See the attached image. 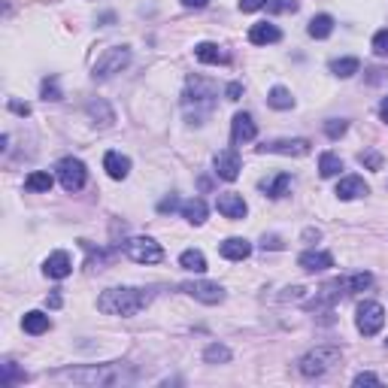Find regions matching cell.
I'll list each match as a JSON object with an SVG mask.
<instances>
[{
    "label": "cell",
    "instance_id": "cell-1",
    "mask_svg": "<svg viewBox=\"0 0 388 388\" xmlns=\"http://www.w3.org/2000/svg\"><path fill=\"white\" fill-rule=\"evenodd\" d=\"M149 303H152V292L149 288H106L97 297V310L106 312V316H121V319L137 316Z\"/></svg>",
    "mask_w": 388,
    "mask_h": 388
},
{
    "label": "cell",
    "instance_id": "cell-2",
    "mask_svg": "<svg viewBox=\"0 0 388 388\" xmlns=\"http://www.w3.org/2000/svg\"><path fill=\"white\" fill-rule=\"evenodd\" d=\"M337 364H340V349H334V346H319V349L303 355L297 367H301V373L307 379H316V376L331 373Z\"/></svg>",
    "mask_w": 388,
    "mask_h": 388
},
{
    "label": "cell",
    "instance_id": "cell-3",
    "mask_svg": "<svg viewBox=\"0 0 388 388\" xmlns=\"http://www.w3.org/2000/svg\"><path fill=\"white\" fill-rule=\"evenodd\" d=\"M130 64V49L128 46H110L106 52L94 61V67H92V76L97 82H103V79H110L115 76V73H121Z\"/></svg>",
    "mask_w": 388,
    "mask_h": 388
},
{
    "label": "cell",
    "instance_id": "cell-4",
    "mask_svg": "<svg viewBox=\"0 0 388 388\" xmlns=\"http://www.w3.org/2000/svg\"><path fill=\"white\" fill-rule=\"evenodd\" d=\"M55 379H70L79 385H115L121 382V373L115 367H88V370H58Z\"/></svg>",
    "mask_w": 388,
    "mask_h": 388
},
{
    "label": "cell",
    "instance_id": "cell-5",
    "mask_svg": "<svg viewBox=\"0 0 388 388\" xmlns=\"http://www.w3.org/2000/svg\"><path fill=\"white\" fill-rule=\"evenodd\" d=\"M355 325H358V331L364 337H376L379 331H382V325H385L382 303H376V301L358 303V310H355Z\"/></svg>",
    "mask_w": 388,
    "mask_h": 388
},
{
    "label": "cell",
    "instance_id": "cell-6",
    "mask_svg": "<svg viewBox=\"0 0 388 388\" xmlns=\"http://www.w3.org/2000/svg\"><path fill=\"white\" fill-rule=\"evenodd\" d=\"M58 179H61V185H64V192H82L85 188V179H88V170H85V164H82L79 158H61L58 161Z\"/></svg>",
    "mask_w": 388,
    "mask_h": 388
},
{
    "label": "cell",
    "instance_id": "cell-7",
    "mask_svg": "<svg viewBox=\"0 0 388 388\" xmlns=\"http://www.w3.org/2000/svg\"><path fill=\"white\" fill-rule=\"evenodd\" d=\"M125 252H128V258L137 261V264H158V261H164V249L152 240V237H134V240H128Z\"/></svg>",
    "mask_w": 388,
    "mask_h": 388
},
{
    "label": "cell",
    "instance_id": "cell-8",
    "mask_svg": "<svg viewBox=\"0 0 388 388\" xmlns=\"http://www.w3.org/2000/svg\"><path fill=\"white\" fill-rule=\"evenodd\" d=\"M179 292H185L188 297H194V301L206 303V307H216V303L225 301V288L219 282H206V279H194V282H183L179 285Z\"/></svg>",
    "mask_w": 388,
    "mask_h": 388
},
{
    "label": "cell",
    "instance_id": "cell-9",
    "mask_svg": "<svg viewBox=\"0 0 388 388\" xmlns=\"http://www.w3.org/2000/svg\"><path fill=\"white\" fill-rule=\"evenodd\" d=\"M310 140L303 137H292V140H270V143L258 146V152H270V155H288V158H303V155H310Z\"/></svg>",
    "mask_w": 388,
    "mask_h": 388
},
{
    "label": "cell",
    "instance_id": "cell-10",
    "mask_svg": "<svg viewBox=\"0 0 388 388\" xmlns=\"http://www.w3.org/2000/svg\"><path fill=\"white\" fill-rule=\"evenodd\" d=\"M212 164H216V176L225 179V183H234V179L240 176V167H243L240 152H237V149H221Z\"/></svg>",
    "mask_w": 388,
    "mask_h": 388
},
{
    "label": "cell",
    "instance_id": "cell-11",
    "mask_svg": "<svg viewBox=\"0 0 388 388\" xmlns=\"http://www.w3.org/2000/svg\"><path fill=\"white\" fill-rule=\"evenodd\" d=\"M216 210H219L225 219H234V221H240V219H246V212H249V206H246L243 194L225 192V194H219V197H216Z\"/></svg>",
    "mask_w": 388,
    "mask_h": 388
},
{
    "label": "cell",
    "instance_id": "cell-12",
    "mask_svg": "<svg viewBox=\"0 0 388 388\" xmlns=\"http://www.w3.org/2000/svg\"><path fill=\"white\" fill-rule=\"evenodd\" d=\"M255 137H258V125H255V119L249 112H237L234 121H230V140L240 146V143H252Z\"/></svg>",
    "mask_w": 388,
    "mask_h": 388
},
{
    "label": "cell",
    "instance_id": "cell-13",
    "mask_svg": "<svg viewBox=\"0 0 388 388\" xmlns=\"http://www.w3.org/2000/svg\"><path fill=\"white\" fill-rule=\"evenodd\" d=\"M297 267H301L303 273H321V270L334 267V255H331V252L310 249V252H303L301 258H297Z\"/></svg>",
    "mask_w": 388,
    "mask_h": 388
},
{
    "label": "cell",
    "instance_id": "cell-14",
    "mask_svg": "<svg viewBox=\"0 0 388 388\" xmlns=\"http://www.w3.org/2000/svg\"><path fill=\"white\" fill-rule=\"evenodd\" d=\"M212 97H216V85L212 82H206L201 76H194V79H188V92H185V103H206V106H212Z\"/></svg>",
    "mask_w": 388,
    "mask_h": 388
},
{
    "label": "cell",
    "instance_id": "cell-15",
    "mask_svg": "<svg viewBox=\"0 0 388 388\" xmlns=\"http://www.w3.org/2000/svg\"><path fill=\"white\" fill-rule=\"evenodd\" d=\"M43 270H46V276L49 279H67L70 276V270H73V261H70V255L67 252H52L46 258V264H43Z\"/></svg>",
    "mask_w": 388,
    "mask_h": 388
},
{
    "label": "cell",
    "instance_id": "cell-16",
    "mask_svg": "<svg viewBox=\"0 0 388 388\" xmlns=\"http://www.w3.org/2000/svg\"><path fill=\"white\" fill-rule=\"evenodd\" d=\"M219 252H221V258H228V261H246L252 255V243L243 240V237H228V240L219 246Z\"/></svg>",
    "mask_w": 388,
    "mask_h": 388
},
{
    "label": "cell",
    "instance_id": "cell-17",
    "mask_svg": "<svg viewBox=\"0 0 388 388\" xmlns=\"http://www.w3.org/2000/svg\"><path fill=\"white\" fill-rule=\"evenodd\" d=\"M367 192H370V185L361 176H343L337 183V197L340 201H355V197H364Z\"/></svg>",
    "mask_w": 388,
    "mask_h": 388
},
{
    "label": "cell",
    "instance_id": "cell-18",
    "mask_svg": "<svg viewBox=\"0 0 388 388\" xmlns=\"http://www.w3.org/2000/svg\"><path fill=\"white\" fill-rule=\"evenodd\" d=\"M279 40H282V31L270 22H258L249 31V43H255V46H270V43H279Z\"/></svg>",
    "mask_w": 388,
    "mask_h": 388
},
{
    "label": "cell",
    "instance_id": "cell-19",
    "mask_svg": "<svg viewBox=\"0 0 388 388\" xmlns=\"http://www.w3.org/2000/svg\"><path fill=\"white\" fill-rule=\"evenodd\" d=\"M258 188L267 197H273V201H279V197H285L288 194V188H292V176L288 173H276V176H267V179H261Z\"/></svg>",
    "mask_w": 388,
    "mask_h": 388
},
{
    "label": "cell",
    "instance_id": "cell-20",
    "mask_svg": "<svg viewBox=\"0 0 388 388\" xmlns=\"http://www.w3.org/2000/svg\"><path fill=\"white\" fill-rule=\"evenodd\" d=\"M103 170L110 173V179H125L130 173V158L121 152H106L103 155Z\"/></svg>",
    "mask_w": 388,
    "mask_h": 388
},
{
    "label": "cell",
    "instance_id": "cell-21",
    "mask_svg": "<svg viewBox=\"0 0 388 388\" xmlns=\"http://www.w3.org/2000/svg\"><path fill=\"white\" fill-rule=\"evenodd\" d=\"M194 55H197V61H203V64H228V52L216 43H197Z\"/></svg>",
    "mask_w": 388,
    "mask_h": 388
},
{
    "label": "cell",
    "instance_id": "cell-22",
    "mask_svg": "<svg viewBox=\"0 0 388 388\" xmlns=\"http://www.w3.org/2000/svg\"><path fill=\"white\" fill-rule=\"evenodd\" d=\"M179 210H183V219L188 221V225H203V221H206V203L201 201V197H194V201H185Z\"/></svg>",
    "mask_w": 388,
    "mask_h": 388
},
{
    "label": "cell",
    "instance_id": "cell-23",
    "mask_svg": "<svg viewBox=\"0 0 388 388\" xmlns=\"http://www.w3.org/2000/svg\"><path fill=\"white\" fill-rule=\"evenodd\" d=\"M22 328H24L28 334L40 337V334H46V331H49V316H46V312H40V310H34V312H24Z\"/></svg>",
    "mask_w": 388,
    "mask_h": 388
},
{
    "label": "cell",
    "instance_id": "cell-24",
    "mask_svg": "<svg viewBox=\"0 0 388 388\" xmlns=\"http://www.w3.org/2000/svg\"><path fill=\"white\" fill-rule=\"evenodd\" d=\"M52 183H55V179L49 176V173L37 170V173H31V176L24 179V188H28V192H34V194H49V192H52Z\"/></svg>",
    "mask_w": 388,
    "mask_h": 388
},
{
    "label": "cell",
    "instance_id": "cell-25",
    "mask_svg": "<svg viewBox=\"0 0 388 388\" xmlns=\"http://www.w3.org/2000/svg\"><path fill=\"white\" fill-rule=\"evenodd\" d=\"M340 170H343V161H340V155H334V152H325L319 158V173L325 179H334V176H340Z\"/></svg>",
    "mask_w": 388,
    "mask_h": 388
},
{
    "label": "cell",
    "instance_id": "cell-26",
    "mask_svg": "<svg viewBox=\"0 0 388 388\" xmlns=\"http://www.w3.org/2000/svg\"><path fill=\"white\" fill-rule=\"evenodd\" d=\"M310 37H316V40H325V37H331L334 34V19H331V15H325V12H321V15H316V19H312L310 22Z\"/></svg>",
    "mask_w": 388,
    "mask_h": 388
},
{
    "label": "cell",
    "instance_id": "cell-27",
    "mask_svg": "<svg viewBox=\"0 0 388 388\" xmlns=\"http://www.w3.org/2000/svg\"><path fill=\"white\" fill-rule=\"evenodd\" d=\"M179 264H183L188 273H203L206 270V258H203V252H197V249H185L179 255Z\"/></svg>",
    "mask_w": 388,
    "mask_h": 388
},
{
    "label": "cell",
    "instance_id": "cell-28",
    "mask_svg": "<svg viewBox=\"0 0 388 388\" xmlns=\"http://www.w3.org/2000/svg\"><path fill=\"white\" fill-rule=\"evenodd\" d=\"M358 70H361L358 58H337V61H331V73H334V76H340V79H349Z\"/></svg>",
    "mask_w": 388,
    "mask_h": 388
},
{
    "label": "cell",
    "instance_id": "cell-29",
    "mask_svg": "<svg viewBox=\"0 0 388 388\" xmlns=\"http://www.w3.org/2000/svg\"><path fill=\"white\" fill-rule=\"evenodd\" d=\"M267 103L273 106V110H292L294 97H292V92H288V88L273 85V88H270V94H267Z\"/></svg>",
    "mask_w": 388,
    "mask_h": 388
},
{
    "label": "cell",
    "instance_id": "cell-30",
    "mask_svg": "<svg viewBox=\"0 0 388 388\" xmlns=\"http://www.w3.org/2000/svg\"><path fill=\"white\" fill-rule=\"evenodd\" d=\"M203 361H206V364H228V361H230V349H228V346L212 343V346H206Z\"/></svg>",
    "mask_w": 388,
    "mask_h": 388
},
{
    "label": "cell",
    "instance_id": "cell-31",
    "mask_svg": "<svg viewBox=\"0 0 388 388\" xmlns=\"http://www.w3.org/2000/svg\"><path fill=\"white\" fill-rule=\"evenodd\" d=\"M24 373H19V367H15V361H3L0 364V385H12V382H24Z\"/></svg>",
    "mask_w": 388,
    "mask_h": 388
},
{
    "label": "cell",
    "instance_id": "cell-32",
    "mask_svg": "<svg viewBox=\"0 0 388 388\" xmlns=\"http://www.w3.org/2000/svg\"><path fill=\"white\" fill-rule=\"evenodd\" d=\"M358 161L364 164L367 170H382V155H379L376 149H364V152L358 155Z\"/></svg>",
    "mask_w": 388,
    "mask_h": 388
},
{
    "label": "cell",
    "instance_id": "cell-33",
    "mask_svg": "<svg viewBox=\"0 0 388 388\" xmlns=\"http://www.w3.org/2000/svg\"><path fill=\"white\" fill-rule=\"evenodd\" d=\"M346 128H349V121H343V119H331V121H325V134L337 140V137H343L346 134Z\"/></svg>",
    "mask_w": 388,
    "mask_h": 388
},
{
    "label": "cell",
    "instance_id": "cell-34",
    "mask_svg": "<svg viewBox=\"0 0 388 388\" xmlns=\"http://www.w3.org/2000/svg\"><path fill=\"white\" fill-rule=\"evenodd\" d=\"M267 6L270 12H294L297 10V0H267Z\"/></svg>",
    "mask_w": 388,
    "mask_h": 388
},
{
    "label": "cell",
    "instance_id": "cell-35",
    "mask_svg": "<svg viewBox=\"0 0 388 388\" xmlns=\"http://www.w3.org/2000/svg\"><path fill=\"white\" fill-rule=\"evenodd\" d=\"M373 52L379 58H388V31H379V34L373 37Z\"/></svg>",
    "mask_w": 388,
    "mask_h": 388
},
{
    "label": "cell",
    "instance_id": "cell-36",
    "mask_svg": "<svg viewBox=\"0 0 388 388\" xmlns=\"http://www.w3.org/2000/svg\"><path fill=\"white\" fill-rule=\"evenodd\" d=\"M43 101H61V88H58L55 79H46L43 82Z\"/></svg>",
    "mask_w": 388,
    "mask_h": 388
},
{
    "label": "cell",
    "instance_id": "cell-37",
    "mask_svg": "<svg viewBox=\"0 0 388 388\" xmlns=\"http://www.w3.org/2000/svg\"><path fill=\"white\" fill-rule=\"evenodd\" d=\"M355 385H379V376L376 373H358L355 376Z\"/></svg>",
    "mask_w": 388,
    "mask_h": 388
},
{
    "label": "cell",
    "instance_id": "cell-38",
    "mask_svg": "<svg viewBox=\"0 0 388 388\" xmlns=\"http://www.w3.org/2000/svg\"><path fill=\"white\" fill-rule=\"evenodd\" d=\"M225 94H228V101H240V94H243V85H240V82H230V85L225 88Z\"/></svg>",
    "mask_w": 388,
    "mask_h": 388
},
{
    "label": "cell",
    "instance_id": "cell-39",
    "mask_svg": "<svg viewBox=\"0 0 388 388\" xmlns=\"http://www.w3.org/2000/svg\"><path fill=\"white\" fill-rule=\"evenodd\" d=\"M264 3H267V0H240V10L243 12H255V10H261Z\"/></svg>",
    "mask_w": 388,
    "mask_h": 388
},
{
    "label": "cell",
    "instance_id": "cell-40",
    "mask_svg": "<svg viewBox=\"0 0 388 388\" xmlns=\"http://www.w3.org/2000/svg\"><path fill=\"white\" fill-rule=\"evenodd\" d=\"M176 206H179V201L170 194V197H164V201L158 203V210H161V212H173V210H176Z\"/></svg>",
    "mask_w": 388,
    "mask_h": 388
},
{
    "label": "cell",
    "instance_id": "cell-41",
    "mask_svg": "<svg viewBox=\"0 0 388 388\" xmlns=\"http://www.w3.org/2000/svg\"><path fill=\"white\" fill-rule=\"evenodd\" d=\"M10 110L19 112V115H31V106L28 103H19V101H10Z\"/></svg>",
    "mask_w": 388,
    "mask_h": 388
},
{
    "label": "cell",
    "instance_id": "cell-42",
    "mask_svg": "<svg viewBox=\"0 0 388 388\" xmlns=\"http://www.w3.org/2000/svg\"><path fill=\"white\" fill-rule=\"evenodd\" d=\"M206 3H210V0H183V6H188V10H203Z\"/></svg>",
    "mask_w": 388,
    "mask_h": 388
},
{
    "label": "cell",
    "instance_id": "cell-43",
    "mask_svg": "<svg viewBox=\"0 0 388 388\" xmlns=\"http://www.w3.org/2000/svg\"><path fill=\"white\" fill-rule=\"evenodd\" d=\"M264 249H267V246H270V249H282V243H279V237H264Z\"/></svg>",
    "mask_w": 388,
    "mask_h": 388
},
{
    "label": "cell",
    "instance_id": "cell-44",
    "mask_svg": "<svg viewBox=\"0 0 388 388\" xmlns=\"http://www.w3.org/2000/svg\"><path fill=\"white\" fill-rule=\"evenodd\" d=\"M379 115H382V121L388 125V97H382V103H379Z\"/></svg>",
    "mask_w": 388,
    "mask_h": 388
},
{
    "label": "cell",
    "instance_id": "cell-45",
    "mask_svg": "<svg viewBox=\"0 0 388 388\" xmlns=\"http://www.w3.org/2000/svg\"><path fill=\"white\" fill-rule=\"evenodd\" d=\"M49 307H52V310L61 307V294H52V297H49Z\"/></svg>",
    "mask_w": 388,
    "mask_h": 388
}]
</instances>
